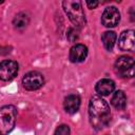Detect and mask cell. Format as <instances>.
<instances>
[{"label": "cell", "mask_w": 135, "mask_h": 135, "mask_svg": "<svg viewBox=\"0 0 135 135\" xmlns=\"http://www.w3.org/2000/svg\"><path fill=\"white\" fill-rule=\"evenodd\" d=\"M90 121L95 129H102L110 121V107L108 102L99 96H93L89 102Z\"/></svg>", "instance_id": "obj_1"}, {"label": "cell", "mask_w": 135, "mask_h": 135, "mask_svg": "<svg viewBox=\"0 0 135 135\" xmlns=\"http://www.w3.org/2000/svg\"><path fill=\"white\" fill-rule=\"evenodd\" d=\"M17 111L14 105L0 108V135H7L15 127Z\"/></svg>", "instance_id": "obj_2"}, {"label": "cell", "mask_w": 135, "mask_h": 135, "mask_svg": "<svg viewBox=\"0 0 135 135\" xmlns=\"http://www.w3.org/2000/svg\"><path fill=\"white\" fill-rule=\"evenodd\" d=\"M64 12L66 13L69 19L72 21V23L76 26H82L85 23V17L84 13L81 6V3L79 1H72L66 0L62 2Z\"/></svg>", "instance_id": "obj_3"}, {"label": "cell", "mask_w": 135, "mask_h": 135, "mask_svg": "<svg viewBox=\"0 0 135 135\" xmlns=\"http://www.w3.org/2000/svg\"><path fill=\"white\" fill-rule=\"evenodd\" d=\"M115 72L124 78H130L134 76L135 72V64L134 59L130 56H120L115 61Z\"/></svg>", "instance_id": "obj_4"}, {"label": "cell", "mask_w": 135, "mask_h": 135, "mask_svg": "<svg viewBox=\"0 0 135 135\" xmlns=\"http://www.w3.org/2000/svg\"><path fill=\"white\" fill-rule=\"evenodd\" d=\"M23 86L28 91H35L40 89L44 84V77L41 73L37 71H32L25 74L22 79Z\"/></svg>", "instance_id": "obj_5"}, {"label": "cell", "mask_w": 135, "mask_h": 135, "mask_svg": "<svg viewBox=\"0 0 135 135\" xmlns=\"http://www.w3.org/2000/svg\"><path fill=\"white\" fill-rule=\"evenodd\" d=\"M18 73V63L13 60H3L0 62V80L9 81Z\"/></svg>", "instance_id": "obj_6"}, {"label": "cell", "mask_w": 135, "mask_h": 135, "mask_svg": "<svg viewBox=\"0 0 135 135\" xmlns=\"http://www.w3.org/2000/svg\"><path fill=\"white\" fill-rule=\"evenodd\" d=\"M120 21V14L115 6L107 7L101 16V22L105 27H114Z\"/></svg>", "instance_id": "obj_7"}, {"label": "cell", "mask_w": 135, "mask_h": 135, "mask_svg": "<svg viewBox=\"0 0 135 135\" xmlns=\"http://www.w3.org/2000/svg\"><path fill=\"white\" fill-rule=\"evenodd\" d=\"M118 46L121 51H133L135 46L134 41V31L129 30L121 33L118 39Z\"/></svg>", "instance_id": "obj_8"}, {"label": "cell", "mask_w": 135, "mask_h": 135, "mask_svg": "<svg viewBox=\"0 0 135 135\" xmlns=\"http://www.w3.org/2000/svg\"><path fill=\"white\" fill-rule=\"evenodd\" d=\"M88 56V47L83 44H75L70 51V60L74 63L82 62Z\"/></svg>", "instance_id": "obj_9"}, {"label": "cell", "mask_w": 135, "mask_h": 135, "mask_svg": "<svg viewBox=\"0 0 135 135\" xmlns=\"http://www.w3.org/2000/svg\"><path fill=\"white\" fill-rule=\"evenodd\" d=\"M63 107L66 113L75 114L79 110V107H80V97L75 94L66 96L63 101Z\"/></svg>", "instance_id": "obj_10"}, {"label": "cell", "mask_w": 135, "mask_h": 135, "mask_svg": "<svg viewBox=\"0 0 135 135\" xmlns=\"http://www.w3.org/2000/svg\"><path fill=\"white\" fill-rule=\"evenodd\" d=\"M115 89V83L113 80L111 79H108V78H104V79H101L97 82L96 86H95V90L96 92L101 95V96H107V95H110Z\"/></svg>", "instance_id": "obj_11"}, {"label": "cell", "mask_w": 135, "mask_h": 135, "mask_svg": "<svg viewBox=\"0 0 135 135\" xmlns=\"http://www.w3.org/2000/svg\"><path fill=\"white\" fill-rule=\"evenodd\" d=\"M112 105L117 110H123L127 105V97L122 91H116L111 99Z\"/></svg>", "instance_id": "obj_12"}, {"label": "cell", "mask_w": 135, "mask_h": 135, "mask_svg": "<svg viewBox=\"0 0 135 135\" xmlns=\"http://www.w3.org/2000/svg\"><path fill=\"white\" fill-rule=\"evenodd\" d=\"M116 39H117V36L114 32H105L102 34L101 36V41L103 43V46L108 50V51H112L114 45H115V42H116Z\"/></svg>", "instance_id": "obj_13"}, {"label": "cell", "mask_w": 135, "mask_h": 135, "mask_svg": "<svg viewBox=\"0 0 135 135\" xmlns=\"http://www.w3.org/2000/svg\"><path fill=\"white\" fill-rule=\"evenodd\" d=\"M30 22V18H28V15L26 13H19L15 16L14 20H13V24L16 28L18 30H22L24 27H26V25L28 24Z\"/></svg>", "instance_id": "obj_14"}, {"label": "cell", "mask_w": 135, "mask_h": 135, "mask_svg": "<svg viewBox=\"0 0 135 135\" xmlns=\"http://www.w3.org/2000/svg\"><path fill=\"white\" fill-rule=\"evenodd\" d=\"M54 135H71V130L66 124H61L55 130Z\"/></svg>", "instance_id": "obj_15"}, {"label": "cell", "mask_w": 135, "mask_h": 135, "mask_svg": "<svg viewBox=\"0 0 135 135\" xmlns=\"http://www.w3.org/2000/svg\"><path fill=\"white\" fill-rule=\"evenodd\" d=\"M66 37H68V39H69L71 42H75V41L78 39V37H79L77 30H76V28H70L69 32H68Z\"/></svg>", "instance_id": "obj_16"}, {"label": "cell", "mask_w": 135, "mask_h": 135, "mask_svg": "<svg viewBox=\"0 0 135 135\" xmlns=\"http://www.w3.org/2000/svg\"><path fill=\"white\" fill-rule=\"evenodd\" d=\"M86 5L89 8H95L98 5V1H86Z\"/></svg>", "instance_id": "obj_17"}, {"label": "cell", "mask_w": 135, "mask_h": 135, "mask_svg": "<svg viewBox=\"0 0 135 135\" xmlns=\"http://www.w3.org/2000/svg\"><path fill=\"white\" fill-rule=\"evenodd\" d=\"M3 54V49H2V46H0V56Z\"/></svg>", "instance_id": "obj_18"}]
</instances>
